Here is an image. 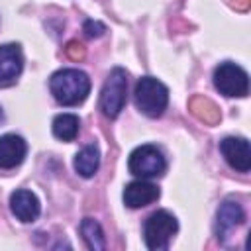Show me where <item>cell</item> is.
I'll use <instances>...</instances> for the list:
<instances>
[{"mask_svg":"<svg viewBox=\"0 0 251 251\" xmlns=\"http://www.w3.org/2000/svg\"><path fill=\"white\" fill-rule=\"evenodd\" d=\"M49 88L59 104L76 106L86 100L90 92V78L80 69H61L51 75Z\"/></svg>","mask_w":251,"mask_h":251,"instance_id":"6da1fadb","label":"cell"},{"mask_svg":"<svg viewBox=\"0 0 251 251\" xmlns=\"http://www.w3.org/2000/svg\"><path fill=\"white\" fill-rule=\"evenodd\" d=\"M133 98H135V106L141 114H145L147 118H159L167 110L169 88L153 76H141L135 84Z\"/></svg>","mask_w":251,"mask_h":251,"instance_id":"7a4b0ae2","label":"cell"},{"mask_svg":"<svg viewBox=\"0 0 251 251\" xmlns=\"http://www.w3.org/2000/svg\"><path fill=\"white\" fill-rule=\"evenodd\" d=\"M176 231H178V222L167 210L153 212L143 224V239H145V245L151 251L169 249V243H171V239L175 237Z\"/></svg>","mask_w":251,"mask_h":251,"instance_id":"3957f363","label":"cell"},{"mask_svg":"<svg viewBox=\"0 0 251 251\" xmlns=\"http://www.w3.org/2000/svg\"><path fill=\"white\" fill-rule=\"evenodd\" d=\"M127 100V73L122 67H114L100 90V110L106 118L120 116Z\"/></svg>","mask_w":251,"mask_h":251,"instance_id":"277c9868","label":"cell"},{"mask_svg":"<svg viewBox=\"0 0 251 251\" xmlns=\"http://www.w3.org/2000/svg\"><path fill=\"white\" fill-rule=\"evenodd\" d=\"M127 169L137 178H157L167 171V159L157 145H139L129 153Z\"/></svg>","mask_w":251,"mask_h":251,"instance_id":"5b68a950","label":"cell"},{"mask_svg":"<svg viewBox=\"0 0 251 251\" xmlns=\"http://www.w3.org/2000/svg\"><path fill=\"white\" fill-rule=\"evenodd\" d=\"M214 86L224 96L243 98L249 92V76L239 65L226 61L214 69Z\"/></svg>","mask_w":251,"mask_h":251,"instance_id":"8992f818","label":"cell"},{"mask_svg":"<svg viewBox=\"0 0 251 251\" xmlns=\"http://www.w3.org/2000/svg\"><path fill=\"white\" fill-rule=\"evenodd\" d=\"M24 71V53L18 43L0 45V88L18 82Z\"/></svg>","mask_w":251,"mask_h":251,"instance_id":"52a82bcc","label":"cell"},{"mask_svg":"<svg viewBox=\"0 0 251 251\" xmlns=\"http://www.w3.org/2000/svg\"><path fill=\"white\" fill-rule=\"evenodd\" d=\"M220 151L227 165L239 173H247L251 169V147L245 137H226L220 143Z\"/></svg>","mask_w":251,"mask_h":251,"instance_id":"ba28073f","label":"cell"},{"mask_svg":"<svg viewBox=\"0 0 251 251\" xmlns=\"http://www.w3.org/2000/svg\"><path fill=\"white\" fill-rule=\"evenodd\" d=\"M245 222V212L241 208L239 202L235 200H226L220 204L218 214H216V235L222 243H226V239L229 237V233L239 227Z\"/></svg>","mask_w":251,"mask_h":251,"instance_id":"9c48e42d","label":"cell"},{"mask_svg":"<svg viewBox=\"0 0 251 251\" xmlns=\"http://www.w3.org/2000/svg\"><path fill=\"white\" fill-rule=\"evenodd\" d=\"M10 210L12 214L24 222V224H29V222H35L41 214V204L37 200V196L27 190V188H18L16 192H12L10 196Z\"/></svg>","mask_w":251,"mask_h":251,"instance_id":"30bf717a","label":"cell"},{"mask_svg":"<svg viewBox=\"0 0 251 251\" xmlns=\"http://www.w3.org/2000/svg\"><path fill=\"white\" fill-rule=\"evenodd\" d=\"M27 153V143L22 135L6 133L0 135V169H16L22 165Z\"/></svg>","mask_w":251,"mask_h":251,"instance_id":"8fae6325","label":"cell"},{"mask_svg":"<svg viewBox=\"0 0 251 251\" xmlns=\"http://www.w3.org/2000/svg\"><path fill=\"white\" fill-rule=\"evenodd\" d=\"M159 196H161V190L153 182H147L145 178L133 180V182H129L124 188V204L127 208H143V206H149Z\"/></svg>","mask_w":251,"mask_h":251,"instance_id":"7c38bea8","label":"cell"},{"mask_svg":"<svg viewBox=\"0 0 251 251\" xmlns=\"http://www.w3.org/2000/svg\"><path fill=\"white\" fill-rule=\"evenodd\" d=\"M98 167H100V149H98V145H96V143L84 145V147L76 153V157H75V171H76L80 176L90 178V176L96 175Z\"/></svg>","mask_w":251,"mask_h":251,"instance_id":"4fadbf2b","label":"cell"},{"mask_svg":"<svg viewBox=\"0 0 251 251\" xmlns=\"http://www.w3.org/2000/svg\"><path fill=\"white\" fill-rule=\"evenodd\" d=\"M53 135L61 141H73L78 135L80 129V120L75 114H59L53 118Z\"/></svg>","mask_w":251,"mask_h":251,"instance_id":"5bb4252c","label":"cell"},{"mask_svg":"<svg viewBox=\"0 0 251 251\" xmlns=\"http://www.w3.org/2000/svg\"><path fill=\"white\" fill-rule=\"evenodd\" d=\"M80 235L88 249L92 251H104L106 249V237L102 231V226L94 218H84L80 222Z\"/></svg>","mask_w":251,"mask_h":251,"instance_id":"9a60e30c","label":"cell"},{"mask_svg":"<svg viewBox=\"0 0 251 251\" xmlns=\"http://www.w3.org/2000/svg\"><path fill=\"white\" fill-rule=\"evenodd\" d=\"M104 31H106V25H104V24L94 22V20H86V22H84V33H86L88 37H100Z\"/></svg>","mask_w":251,"mask_h":251,"instance_id":"2e32d148","label":"cell"},{"mask_svg":"<svg viewBox=\"0 0 251 251\" xmlns=\"http://www.w3.org/2000/svg\"><path fill=\"white\" fill-rule=\"evenodd\" d=\"M65 51H67V55H69L71 59H75V61H78V59L84 57V47H82L80 43H76V41H71Z\"/></svg>","mask_w":251,"mask_h":251,"instance_id":"e0dca14e","label":"cell"},{"mask_svg":"<svg viewBox=\"0 0 251 251\" xmlns=\"http://www.w3.org/2000/svg\"><path fill=\"white\" fill-rule=\"evenodd\" d=\"M4 120V112H2V106H0V122Z\"/></svg>","mask_w":251,"mask_h":251,"instance_id":"ac0fdd59","label":"cell"}]
</instances>
